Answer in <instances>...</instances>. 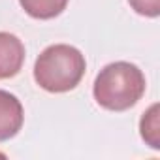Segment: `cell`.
<instances>
[{
  "label": "cell",
  "instance_id": "cell-1",
  "mask_svg": "<svg viewBox=\"0 0 160 160\" xmlns=\"http://www.w3.org/2000/svg\"><path fill=\"white\" fill-rule=\"evenodd\" d=\"M145 92L143 72L126 60H117L100 70L92 94L100 108L108 111H126L134 108Z\"/></svg>",
  "mask_w": 160,
  "mask_h": 160
},
{
  "label": "cell",
  "instance_id": "cell-5",
  "mask_svg": "<svg viewBox=\"0 0 160 160\" xmlns=\"http://www.w3.org/2000/svg\"><path fill=\"white\" fill-rule=\"evenodd\" d=\"M70 0H19L21 8L34 19H55L57 15H60Z\"/></svg>",
  "mask_w": 160,
  "mask_h": 160
},
{
  "label": "cell",
  "instance_id": "cell-7",
  "mask_svg": "<svg viewBox=\"0 0 160 160\" xmlns=\"http://www.w3.org/2000/svg\"><path fill=\"white\" fill-rule=\"evenodd\" d=\"M130 8L143 17H158L160 15V0H128Z\"/></svg>",
  "mask_w": 160,
  "mask_h": 160
},
{
  "label": "cell",
  "instance_id": "cell-3",
  "mask_svg": "<svg viewBox=\"0 0 160 160\" xmlns=\"http://www.w3.org/2000/svg\"><path fill=\"white\" fill-rule=\"evenodd\" d=\"M25 121V109L21 100L0 89V141H8L19 134Z\"/></svg>",
  "mask_w": 160,
  "mask_h": 160
},
{
  "label": "cell",
  "instance_id": "cell-2",
  "mask_svg": "<svg viewBox=\"0 0 160 160\" xmlns=\"http://www.w3.org/2000/svg\"><path fill=\"white\" fill-rule=\"evenodd\" d=\"M85 70V55L77 47L55 43L38 55L34 64V81L47 92H68L81 83Z\"/></svg>",
  "mask_w": 160,
  "mask_h": 160
},
{
  "label": "cell",
  "instance_id": "cell-4",
  "mask_svg": "<svg viewBox=\"0 0 160 160\" xmlns=\"http://www.w3.org/2000/svg\"><path fill=\"white\" fill-rule=\"evenodd\" d=\"M25 62V45L12 32H0V79L15 77Z\"/></svg>",
  "mask_w": 160,
  "mask_h": 160
},
{
  "label": "cell",
  "instance_id": "cell-6",
  "mask_svg": "<svg viewBox=\"0 0 160 160\" xmlns=\"http://www.w3.org/2000/svg\"><path fill=\"white\" fill-rule=\"evenodd\" d=\"M139 134L151 149H160V106L152 104L139 121Z\"/></svg>",
  "mask_w": 160,
  "mask_h": 160
}]
</instances>
